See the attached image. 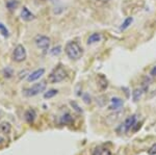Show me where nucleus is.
<instances>
[{"mask_svg": "<svg viewBox=\"0 0 156 155\" xmlns=\"http://www.w3.org/2000/svg\"><path fill=\"white\" fill-rule=\"evenodd\" d=\"M101 39H102V37L100 33H93V34H90L89 37V39H87V44L89 45L96 44L98 42L101 41Z\"/></svg>", "mask_w": 156, "mask_h": 155, "instance_id": "15", "label": "nucleus"}, {"mask_svg": "<svg viewBox=\"0 0 156 155\" xmlns=\"http://www.w3.org/2000/svg\"><path fill=\"white\" fill-rule=\"evenodd\" d=\"M145 92H144V90L142 89V87H137V89H135V90H133V92H132V99H133V101L134 102H137V101H140V99L142 98V96H143V94H144Z\"/></svg>", "mask_w": 156, "mask_h": 155, "instance_id": "14", "label": "nucleus"}, {"mask_svg": "<svg viewBox=\"0 0 156 155\" xmlns=\"http://www.w3.org/2000/svg\"><path fill=\"white\" fill-rule=\"evenodd\" d=\"M132 22H133V18H132V17H127V18L124 20V22H123V23L121 24L120 30L122 31V30H125V29H127L128 27H129L130 25H131Z\"/></svg>", "mask_w": 156, "mask_h": 155, "instance_id": "17", "label": "nucleus"}, {"mask_svg": "<svg viewBox=\"0 0 156 155\" xmlns=\"http://www.w3.org/2000/svg\"><path fill=\"white\" fill-rule=\"evenodd\" d=\"M12 130V126L9 122H3V123L0 124V133L7 134L9 133Z\"/></svg>", "mask_w": 156, "mask_h": 155, "instance_id": "16", "label": "nucleus"}, {"mask_svg": "<svg viewBox=\"0 0 156 155\" xmlns=\"http://www.w3.org/2000/svg\"><path fill=\"white\" fill-rule=\"evenodd\" d=\"M98 86H99V87L102 90V91H104V90L108 86V81L104 75L100 74L99 76H98Z\"/></svg>", "mask_w": 156, "mask_h": 155, "instance_id": "13", "label": "nucleus"}, {"mask_svg": "<svg viewBox=\"0 0 156 155\" xmlns=\"http://www.w3.org/2000/svg\"><path fill=\"white\" fill-rule=\"evenodd\" d=\"M93 155H112L109 149L105 148L103 146H98L93 152Z\"/></svg>", "mask_w": 156, "mask_h": 155, "instance_id": "12", "label": "nucleus"}, {"mask_svg": "<svg viewBox=\"0 0 156 155\" xmlns=\"http://www.w3.org/2000/svg\"><path fill=\"white\" fill-rule=\"evenodd\" d=\"M148 154L149 155H156V144H153L148 150Z\"/></svg>", "mask_w": 156, "mask_h": 155, "instance_id": "23", "label": "nucleus"}, {"mask_svg": "<svg viewBox=\"0 0 156 155\" xmlns=\"http://www.w3.org/2000/svg\"><path fill=\"white\" fill-rule=\"evenodd\" d=\"M21 18H22V20H24V21L28 22V21L34 20L36 17H34V15L32 14V12H30L26 6H24L23 9H22V11H21Z\"/></svg>", "mask_w": 156, "mask_h": 155, "instance_id": "10", "label": "nucleus"}, {"mask_svg": "<svg viewBox=\"0 0 156 155\" xmlns=\"http://www.w3.org/2000/svg\"><path fill=\"white\" fill-rule=\"evenodd\" d=\"M98 1L102 2V3H107V2H109V0H98Z\"/></svg>", "mask_w": 156, "mask_h": 155, "instance_id": "28", "label": "nucleus"}, {"mask_svg": "<svg viewBox=\"0 0 156 155\" xmlns=\"http://www.w3.org/2000/svg\"><path fill=\"white\" fill-rule=\"evenodd\" d=\"M27 57L26 50H25L23 45H17L12 51V59L17 62H24Z\"/></svg>", "mask_w": 156, "mask_h": 155, "instance_id": "5", "label": "nucleus"}, {"mask_svg": "<svg viewBox=\"0 0 156 155\" xmlns=\"http://www.w3.org/2000/svg\"><path fill=\"white\" fill-rule=\"evenodd\" d=\"M44 74H45V69L44 68L37 69L27 76V80H28L29 82H34V81H36V80H37V79L41 78Z\"/></svg>", "mask_w": 156, "mask_h": 155, "instance_id": "8", "label": "nucleus"}, {"mask_svg": "<svg viewBox=\"0 0 156 155\" xmlns=\"http://www.w3.org/2000/svg\"><path fill=\"white\" fill-rule=\"evenodd\" d=\"M65 52L70 59L72 61H77L83 54V49L80 47V45L75 41H70L66 44L65 47Z\"/></svg>", "mask_w": 156, "mask_h": 155, "instance_id": "1", "label": "nucleus"}, {"mask_svg": "<svg viewBox=\"0 0 156 155\" xmlns=\"http://www.w3.org/2000/svg\"><path fill=\"white\" fill-rule=\"evenodd\" d=\"M47 87V83L46 81H41L39 83H36L34 86H31L30 87H27L23 91V95L26 97H34L37 96V95L43 93V92L46 90Z\"/></svg>", "mask_w": 156, "mask_h": 155, "instance_id": "3", "label": "nucleus"}, {"mask_svg": "<svg viewBox=\"0 0 156 155\" xmlns=\"http://www.w3.org/2000/svg\"><path fill=\"white\" fill-rule=\"evenodd\" d=\"M83 101H84L87 104L90 103V97L87 94H84V95H83Z\"/></svg>", "mask_w": 156, "mask_h": 155, "instance_id": "25", "label": "nucleus"}, {"mask_svg": "<svg viewBox=\"0 0 156 155\" xmlns=\"http://www.w3.org/2000/svg\"><path fill=\"white\" fill-rule=\"evenodd\" d=\"M57 93H58V91L55 89H52V90H49L48 92H46V93L44 94V98L45 99H50V98H53L54 96H56Z\"/></svg>", "mask_w": 156, "mask_h": 155, "instance_id": "20", "label": "nucleus"}, {"mask_svg": "<svg viewBox=\"0 0 156 155\" xmlns=\"http://www.w3.org/2000/svg\"><path fill=\"white\" fill-rule=\"evenodd\" d=\"M2 75H3V77L6 79L12 78V77L14 76V70H12L11 67H6V68H4L2 70Z\"/></svg>", "mask_w": 156, "mask_h": 155, "instance_id": "19", "label": "nucleus"}, {"mask_svg": "<svg viewBox=\"0 0 156 155\" xmlns=\"http://www.w3.org/2000/svg\"><path fill=\"white\" fill-rule=\"evenodd\" d=\"M123 105H124V101L122 99L119 98V97H112L110 99V104L108 106V109H110V111H117V109L121 108Z\"/></svg>", "mask_w": 156, "mask_h": 155, "instance_id": "7", "label": "nucleus"}, {"mask_svg": "<svg viewBox=\"0 0 156 155\" xmlns=\"http://www.w3.org/2000/svg\"><path fill=\"white\" fill-rule=\"evenodd\" d=\"M34 44L37 45V48L42 49L43 51H47L50 47V39L46 36H43V34H37L34 37Z\"/></svg>", "mask_w": 156, "mask_h": 155, "instance_id": "6", "label": "nucleus"}, {"mask_svg": "<svg viewBox=\"0 0 156 155\" xmlns=\"http://www.w3.org/2000/svg\"><path fill=\"white\" fill-rule=\"evenodd\" d=\"M74 120H73V117L69 112H65L64 114H62V117L59 118V124L60 125H71L73 124Z\"/></svg>", "mask_w": 156, "mask_h": 155, "instance_id": "11", "label": "nucleus"}, {"mask_svg": "<svg viewBox=\"0 0 156 155\" xmlns=\"http://www.w3.org/2000/svg\"><path fill=\"white\" fill-rule=\"evenodd\" d=\"M4 141H5V139H4V137L0 136V145H1L2 143H4Z\"/></svg>", "mask_w": 156, "mask_h": 155, "instance_id": "27", "label": "nucleus"}, {"mask_svg": "<svg viewBox=\"0 0 156 155\" xmlns=\"http://www.w3.org/2000/svg\"><path fill=\"white\" fill-rule=\"evenodd\" d=\"M67 77V72L66 70L62 68V65H58L56 68H54L52 70V72L50 73L48 80L51 83H58L62 82V80H65V78Z\"/></svg>", "mask_w": 156, "mask_h": 155, "instance_id": "2", "label": "nucleus"}, {"mask_svg": "<svg viewBox=\"0 0 156 155\" xmlns=\"http://www.w3.org/2000/svg\"><path fill=\"white\" fill-rule=\"evenodd\" d=\"M28 71L27 70H24V71H21L19 73V79H23V78H25L26 76H28Z\"/></svg>", "mask_w": 156, "mask_h": 155, "instance_id": "24", "label": "nucleus"}, {"mask_svg": "<svg viewBox=\"0 0 156 155\" xmlns=\"http://www.w3.org/2000/svg\"><path fill=\"white\" fill-rule=\"evenodd\" d=\"M136 123V116L135 114H132V116H129L128 118L125 120L124 123L121 124L119 127L117 128V131L120 132V133H126L132 128L133 126Z\"/></svg>", "mask_w": 156, "mask_h": 155, "instance_id": "4", "label": "nucleus"}, {"mask_svg": "<svg viewBox=\"0 0 156 155\" xmlns=\"http://www.w3.org/2000/svg\"><path fill=\"white\" fill-rule=\"evenodd\" d=\"M150 75H151V76H153V77H155V76H156V66H154L152 69H151Z\"/></svg>", "mask_w": 156, "mask_h": 155, "instance_id": "26", "label": "nucleus"}, {"mask_svg": "<svg viewBox=\"0 0 156 155\" xmlns=\"http://www.w3.org/2000/svg\"><path fill=\"white\" fill-rule=\"evenodd\" d=\"M60 52H62V47L60 46H56V47H53L51 50H50V54L53 56H56L60 54Z\"/></svg>", "mask_w": 156, "mask_h": 155, "instance_id": "22", "label": "nucleus"}, {"mask_svg": "<svg viewBox=\"0 0 156 155\" xmlns=\"http://www.w3.org/2000/svg\"><path fill=\"white\" fill-rule=\"evenodd\" d=\"M36 118H37V112H36L34 109L29 108V109H27V111H25L24 119H25V121H26L28 124H32V123H34V122L36 121Z\"/></svg>", "mask_w": 156, "mask_h": 155, "instance_id": "9", "label": "nucleus"}, {"mask_svg": "<svg viewBox=\"0 0 156 155\" xmlns=\"http://www.w3.org/2000/svg\"><path fill=\"white\" fill-rule=\"evenodd\" d=\"M0 33H1L4 37H9V29H7L6 27H5V25L2 24L1 22H0Z\"/></svg>", "mask_w": 156, "mask_h": 155, "instance_id": "21", "label": "nucleus"}, {"mask_svg": "<svg viewBox=\"0 0 156 155\" xmlns=\"http://www.w3.org/2000/svg\"><path fill=\"white\" fill-rule=\"evenodd\" d=\"M5 5L9 11H14L19 6V1L18 0H7Z\"/></svg>", "mask_w": 156, "mask_h": 155, "instance_id": "18", "label": "nucleus"}]
</instances>
